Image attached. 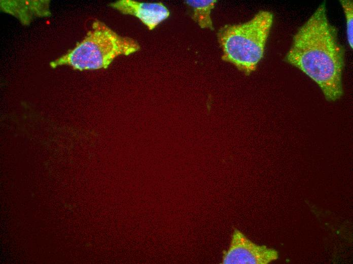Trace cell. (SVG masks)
Listing matches in <instances>:
<instances>
[{"label": "cell", "mask_w": 353, "mask_h": 264, "mask_svg": "<svg viewBox=\"0 0 353 264\" xmlns=\"http://www.w3.org/2000/svg\"><path fill=\"white\" fill-rule=\"evenodd\" d=\"M110 6L125 15L137 17L151 30L169 16L167 8L161 2L142 3L132 0H120Z\"/></svg>", "instance_id": "5"}, {"label": "cell", "mask_w": 353, "mask_h": 264, "mask_svg": "<svg viewBox=\"0 0 353 264\" xmlns=\"http://www.w3.org/2000/svg\"><path fill=\"white\" fill-rule=\"evenodd\" d=\"M140 49L134 39L119 35L96 20L86 36L67 53L51 61L52 68L67 65L80 71L106 69L117 57L128 55Z\"/></svg>", "instance_id": "2"}, {"label": "cell", "mask_w": 353, "mask_h": 264, "mask_svg": "<svg viewBox=\"0 0 353 264\" xmlns=\"http://www.w3.org/2000/svg\"><path fill=\"white\" fill-rule=\"evenodd\" d=\"M346 20V35L348 44L353 47V2L350 0H340Z\"/></svg>", "instance_id": "7"}, {"label": "cell", "mask_w": 353, "mask_h": 264, "mask_svg": "<svg viewBox=\"0 0 353 264\" xmlns=\"http://www.w3.org/2000/svg\"><path fill=\"white\" fill-rule=\"evenodd\" d=\"M217 1H186V3L193 9L192 18L201 28L213 29L210 18L211 10L214 8Z\"/></svg>", "instance_id": "6"}, {"label": "cell", "mask_w": 353, "mask_h": 264, "mask_svg": "<svg viewBox=\"0 0 353 264\" xmlns=\"http://www.w3.org/2000/svg\"><path fill=\"white\" fill-rule=\"evenodd\" d=\"M278 258V252L265 245L256 244L235 229L228 248L223 252V264H268Z\"/></svg>", "instance_id": "4"}, {"label": "cell", "mask_w": 353, "mask_h": 264, "mask_svg": "<svg viewBox=\"0 0 353 264\" xmlns=\"http://www.w3.org/2000/svg\"><path fill=\"white\" fill-rule=\"evenodd\" d=\"M272 22L271 13L261 11L246 22L221 27L218 39L222 59L246 74L254 71L263 56Z\"/></svg>", "instance_id": "3"}, {"label": "cell", "mask_w": 353, "mask_h": 264, "mask_svg": "<svg viewBox=\"0 0 353 264\" xmlns=\"http://www.w3.org/2000/svg\"><path fill=\"white\" fill-rule=\"evenodd\" d=\"M285 60L315 82L326 100L334 102L342 96L344 50L324 3L295 34Z\"/></svg>", "instance_id": "1"}]
</instances>
